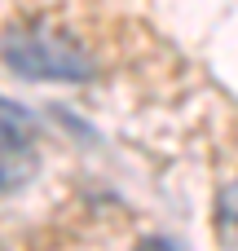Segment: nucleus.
<instances>
[{"instance_id":"f257e3e1","label":"nucleus","mask_w":238,"mask_h":251,"mask_svg":"<svg viewBox=\"0 0 238 251\" xmlns=\"http://www.w3.org/2000/svg\"><path fill=\"white\" fill-rule=\"evenodd\" d=\"M0 57L26 79H71V84H79V79L93 75V57L71 35H57V31H44V26L13 31L0 44Z\"/></svg>"},{"instance_id":"f03ea898","label":"nucleus","mask_w":238,"mask_h":251,"mask_svg":"<svg viewBox=\"0 0 238 251\" xmlns=\"http://www.w3.org/2000/svg\"><path fill=\"white\" fill-rule=\"evenodd\" d=\"M35 141V115L9 97H0V154H18Z\"/></svg>"},{"instance_id":"7ed1b4c3","label":"nucleus","mask_w":238,"mask_h":251,"mask_svg":"<svg viewBox=\"0 0 238 251\" xmlns=\"http://www.w3.org/2000/svg\"><path fill=\"white\" fill-rule=\"evenodd\" d=\"M216 234L225 247H238V176L216 194Z\"/></svg>"},{"instance_id":"20e7f679","label":"nucleus","mask_w":238,"mask_h":251,"mask_svg":"<svg viewBox=\"0 0 238 251\" xmlns=\"http://www.w3.org/2000/svg\"><path fill=\"white\" fill-rule=\"evenodd\" d=\"M137 251H181V247H177V243H168V238H146Z\"/></svg>"}]
</instances>
